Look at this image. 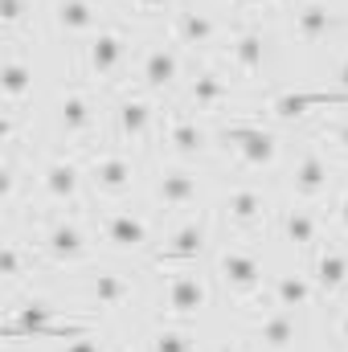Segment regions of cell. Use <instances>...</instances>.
Instances as JSON below:
<instances>
[{"label": "cell", "instance_id": "836d02e7", "mask_svg": "<svg viewBox=\"0 0 348 352\" xmlns=\"http://www.w3.org/2000/svg\"><path fill=\"white\" fill-rule=\"evenodd\" d=\"M62 352H102V340L90 332V336H78V340H66V349Z\"/></svg>", "mask_w": 348, "mask_h": 352}, {"label": "cell", "instance_id": "ffe728a7", "mask_svg": "<svg viewBox=\"0 0 348 352\" xmlns=\"http://www.w3.org/2000/svg\"><path fill=\"white\" fill-rule=\"evenodd\" d=\"M83 299H87V311H115L123 303L135 299V283L119 270H87L83 278Z\"/></svg>", "mask_w": 348, "mask_h": 352}, {"label": "cell", "instance_id": "f1b7e54d", "mask_svg": "<svg viewBox=\"0 0 348 352\" xmlns=\"http://www.w3.org/2000/svg\"><path fill=\"white\" fill-rule=\"evenodd\" d=\"M37 258H41L37 246H25L21 238H8V242H4V254H0V274H4V283L17 287L25 274H33V263H37Z\"/></svg>", "mask_w": 348, "mask_h": 352}, {"label": "cell", "instance_id": "d6986e66", "mask_svg": "<svg viewBox=\"0 0 348 352\" xmlns=\"http://www.w3.org/2000/svg\"><path fill=\"white\" fill-rule=\"evenodd\" d=\"M102 0H50V29L66 41H87L98 29Z\"/></svg>", "mask_w": 348, "mask_h": 352}, {"label": "cell", "instance_id": "4fadbf2b", "mask_svg": "<svg viewBox=\"0 0 348 352\" xmlns=\"http://www.w3.org/2000/svg\"><path fill=\"white\" fill-rule=\"evenodd\" d=\"M205 242H209V217H205V213H193V217H184L173 234L164 238V246H160L148 263L156 266V270H160V266H164V270H180V266H188V263L201 258Z\"/></svg>", "mask_w": 348, "mask_h": 352}, {"label": "cell", "instance_id": "30bf717a", "mask_svg": "<svg viewBox=\"0 0 348 352\" xmlns=\"http://www.w3.org/2000/svg\"><path fill=\"white\" fill-rule=\"evenodd\" d=\"M94 226H98L102 242H107L111 250H119V254L148 250V242H152L148 217L135 213V209H127V205H102V209L94 213Z\"/></svg>", "mask_w": 348, "mask_h": 352}, {"label": "cell", "instance_id": "ab89813d", "mask_svg": "<svg viewBox=\"0 0 348 352\" xmlns=\"http://www.w3.org/2000/svg\"><path fill=\"white\" fill-rule=\"evenodd\" d=\"M340 303H348V287H345V295H340Z\"/></svg>", "mask_w": 348, "mask_h": 352}, {"label": "cell", "instance_id": "4316f807", "mask_svg": "<svg viewBox=\"0 0 348 352\" xmlns=\"http://www.w3.org/2000/svg\"><path fill=\"white\" fill-rule=\"evenodd\" d=\"M230 98H234V90L226 82V74L213 70V66L193 70V78H188V87H184V107H197V111H217V107H226Z\"/></svg>", "mask_w": 348, "mask_h": 352}, {"label": "cell", "instance_id": "5bb4252c", "mask_svg": "<svg viewBox=\"0 0 348 352\" xmlns=\"http://www.w3.org/2000/svg\"><path fill=\"white\" fill-rule=\"evenodd\" d=\"M287 184H291L295 201H303V205H316L320 197H328V188H332V160H328V152L320 144H307L295 156Z\"/></svg>", "mask_w": 348, "mask_h": 352}, {"label": "cell", "instance_id": "8fae6325", "mask_svg": "<svg viewBox=\"0 0 348 352\" xmlns=\"http://www.w3.org/2000/svg\"><path fill=\"white\" fill-rule=\"evenodd\" d=\"M180 66H184V45L176 41L173 33L148 41L144 54H140V90H148V94L173 90L176 78H180Z\"/></svg>", "mask_w": 348, "mask_h": 352}, {"label": "cell", "instance_id": "7c38bea8", "mask_svg": "<svg viewBox=\"0 0 348 352\" xmlns=\"http://www.w3.org/2000/svg\"><path fill=\"white\" fill-rule=\"evenodd\" d=\"M221 221H226V230H230L234 238L259 234V230H266V221H270V197L262 192L259 184H238V188H230L226 201H221Z\"/></svg>", "mask_w": 348, "mask_h": 352}, {"label": "cell", "instance_id": "4dcf8cb0", "mask_svg": "<svg viewBox=\"0 0 348 352\" xmlns=\"http://www.w3.org/2000/svg\"><path fill=\"white\" fill-rule=\"evenodd\" d=\"M29 16H33V0H0V25H4V41L8 45L21 37Z\"/></svg>", "mask_w": 348, "mask_h": 352}, {"label": "cell", "instance_id": "83f0119b", "mask_svg": "<svg viewBox=\"0 0 348 352\" xmlns=\"http://www.w3.org/2000/svg\"><path fill=\"white\" fill-rule=\"evenodd\" d=\"M316 283L312 274H295V270H283L270 278V307H283V311H303L316 303Z\"/></svg>", "mask_w": 348, "mask_h": 352}, {"label": "cell", "instance_id": "e0dca14e", "mask_svg": "<svg viewBox=\"0 0 348 352\" xmlns=\"http://www.w3.org/2000/svg\"><path fill=\"white\" fill-rule=\"evenodd\" d=\"M41 192H45V201L50 205H78V197H83V180H87V164L78 160V156H50L45 164H41Z\"/></svg>", "mask_w": 348, "mask_h": 352}, {"label": "cell", "instance_id": "1f68e13d", "mask_svg": "<svg viewBox=\"0 0 348 352\" xmlns=\"http://www.w3.org/2000/svg\"><path fill=\"white\" fill-rule=\"evenodd\" d=\"M131 12H140V16H164V12H176L180 8V0H123Z\"/></svg>", "mask_w": 348, "mask_h": 352}, {"label": "cell", "instance_id": "cb8c5ba5", "mask_svg": "<svg viewBox=\"0 0 348 352\" xmlns=\"http://www.w3.org/2000/svg\"><path fill=\"white\" fill-rule=\"evenodd\" d=\"M0 98H4V111H25V102L33 98V62L8 45V58L0 66Z\"/></svg>", "mask_w": 348, "mask_h": 352}, {"label": "cell", "instance_id": "6da1fadb", "mask_svg": "<svg viewBox=\"0 0 348 352\" xmlns=\"http://www.w3.org/2000/svg\"><path fill=\"white\" fill-rule=\"evenodd\" d=\"M90 230L78 213H54L37 234V254L45 266H83L90 263Z\"/></svg>", "mask_w": 348, "mask_h": 352}, {"label": "cell", "instance_id": "ba28073f", "mask_svg": "<svg viewBox=\"0 0 348 352\" xmlns=\"http://www.w3.org/2000/svg\"><path fill=\"white\" fill-rule=\"evenodd\" d=\"M217 144L230 148L246 168H270L279 160V135L259 119H230L226 127H217Z\"/></svg>", "mask_w": 348, "mask_h": 352}, {"label": "cell", "instance_id": "e575fe53", "mask_svg": "<svg viewBox=\"0 0 348 352\" xmlns=\"http://www.w3.org/2000/svg\"><path fill=\"white\" fill-rule=\"evenodd\" d=\"M279 0H234V8L242 12V16H254V12H266V8H274Z\"/></svg>", "mask_w": 348, "mask_h": 352}, {"label": "cell", "instance_id": "277c9868", "mask_svg": "<svg viewBox=\"0 0 348 352\" xmlns=\"http://www.w3.org/2000/svg\"><path fill=\"white\" fill-rule=\"evenodd\" d=\"M217 278L226 287V295L234 303H254L262 291H266V274H262V258L254 246H242V242H230L221 254H217Z\"/></svg>", "mask_w": 348, "mask_h": 352}, {"label": "cell", "instance_id": "f35d334b", "mask_svg": "<svg viewBox=\"0 0 348 352\" xmlns=\"http://www.w3.org/2000/svg\"><path fill=\"white\" fill-rule=\"evenodd\" d=\"M336 336L348 344V303H340V316H336Z\"/></svg>", "mask_w": 348, "mask_h": 352}, {"label": "cell", "instance_id": "74e56055", "mask_svg": "<svg viewBox=\"0 0 348 352\" xmlns=\"http://www.w3.org/2000/svg\"><path fill=\"white\" fill-rule=\"evenodd\" d=\"M336 226H340V234H348V188L336 197Z\"/></svg>", "mask_w": 348, "mask_h": 352}, {"label": "cell", "instance_id": "d4e9b609", "mask_svg": "<svg viewBox=\"0 0 348 352\" xmlns=\"http://www.w3.org/2000/svg\"><path fill=\"white\" fill-rule=\"evenodd\" d=\"M279 230H283V238L295 250H316L320 246V234H324V217L316 213V205L295 201V205H287L279 213Z\"/></svg>", "mask_w": 348, "mask_h": 352}, {"label": "cell", "instance_id": "484cf974", "mask_svg": "<svg viewBox=\"0 0 348 352\" xmlns=\"http://www.w3.org/2000/svg\"><path fill=\"white\" fill-rule=\"evenodd\" d=\"M312 107H348V90H291V94L270 98L266 111H270L279 123H287V119L307 115Z\"/></svg>", "mask_w": 348, "mask_h": 352}, {"label": "cell", "instance_id": "603a6c76", "mask_svg": "<svg viewBox=\"0 0 348 352\" xmlns=\"http://www.w3.org/2000/svg\"><path fill=\"white\" fill-rule=\"evenodd\" d=\"M197 192H201V180H197V173L188 164H168L164 173L156 176V188H152V197H156V205L164 213L197 205Z\"/></svg>", "mask_w": 348, "mask_h": 352}, {"label": "cell", "instance_id": "52a82bcc", "mask_svg": "<svg viewBox=\"0 0 348 352\" xmlns=\"http://www.w3.org/2000/svg\"><path fill=\"white\" fill-rule=\"evenodd\" d=\"M209 303H213V287H209V278H205L201 270H188V266L168 270L164 291H160V316H164V320L188 324V320H197Z\"/></svg>", "mask_w": 348, "mask_h": 352}, {"label": "cell", "instance_id": "3957f363", "mask_svg": "<svg viewBox=\"0 0 348 352\" xmlns=\"http://www.w3.org/2000/svg\"><path fill=\"white\" fill-rule=\"evenodd\" d=\"M54 127L66 144H78L90 148L94 135H98V98L87 82H70V87L58 94V107H54Z\"/></svg>", "mask_w": 348, "mask_h": 352}, {"label": "cell", "instance_id": "8992f818", "mask_svg": "<svg viewBox=\"0 0 348 352\" xmlns=\"http://www.w3.org/2000/svg\"><path fill=\"white\" fill-rule=\"evenodd\" d=\"M87 184L94 197L119 201V197H127L135 188V160L123 148H115V144L87 148Z\"/></svg>", "mask_w": 348, "mask_h": 352}, {"label": "cell", "instance_id": "2e32d148", "mask_svg": "<svg viewBox=\"0 0 348 352\" xmlns=\"http://www.w3.org/2000/svg\"><path fill=\"white\" fill-rule=\"evenodd\" d=\"M345 25L348 16L336 12L328 0H299V4H291V37L303 41V45H320Z\"/></svg>", "mask_w": 348, "mask_h": 352}, {"label": "cell", "instance_id": "7a4b0ae2", "mask_svg": "<svg viewBox=\"0 0 348 352\" xmlns=\"http://www.w3.org/2000/svg\"><path fill=\"white\" fill-rule=\"evenodd\" d=\"M156 94L148 90H127L119 94V102L111 107V131L119 140V148H144L148 140H160V111L152 102Z\"/></svg>", "mask_w": 348, "mask_h": 352}, {"label": "cell", "instance_id": "9a60e30c", "mask_svg": "<svg viewBox=\"0 0 348 352\" xmlns=\"http://www.w3.org/2000/svg\"><path fill=\"white\" fill-rule=\"evenodd\" d=\"M173 37L184 45V50H201V54H209L213 45H221L226 37H230V25L226 21H217L213 12H205V8H188V4H180L173 12Z\"/></svg>", "mask_w": 348, "mask_h": 352}, {"label": "cell", "instance_id": "f546056e", "mask_svg": "<svg viewBox=\"0 0 348 352\" xmlns=\"http://www.w3.org/2000/svg\"><path fill=\"white\" fill-rule=\"evenodd\" d=\"M148 352H197V336H193L188 324L164 320V324L148 336Z\"/></svg>", "mask_w": 348, "mask_h": 352}, {"label": "cell", "instance_id": "8d00e7d4", "mask_svg": "<svg viewBox=\"0 0 348 352\" xmlns=\"http://www.w3.org/2000/svg\"><path fill=\"white\" fill-rule=\"evenodd\" d=\"M217 352H266V349H259V344L246 336V340H226V344H221Z\"/></svg>", "mask_w": 348, "mask_h": 352}, {"label": "cell", "instance_id": "d590c367", "mask_svg": "<svg viewBox=\"0 0 348 352\" xmlns=\"http://www.w3.org/2000/svg\"><path fill=\"white\" fill-rule=\"evenodd\" d=\"M332 78H336V90H348V50L336 58V66H332Z\"/></svg>", "mask_w": 348, "mask_h": 352}, {"label": "cell", "instance_id": "ac0fdd59", "mask_svg": "<svg viewBox=\"0 0 348 352\" xmlns=\"http://www.w3.org/2000/svg\"><path fill=\"white\" fill-rule=\"evenodd\" d=\"M160 144H168V152H173L176 160L188 164V160L205 156L209 135H205V127L188 115V107H173V111H164V119H160Z\"/></svg>", "mask_w": 348, "mask_h": 352}, {"label": "cell", "instance_id": "9c48e42d", "mask_svg": "<svg viewBox=\"0 0 348 352\" xmlns=\"http://www.w3.org/2000/svg\"><path fill=\"white\" fill-rule=\"evenodd\" d=\"M226 66L242 78V82H254L262 70H266V33L254 16H238L230 25V37H226Z\"/></svg>", "mask_w": 348, "mask_h": 352}, {"label": "cell", "instance_id": "7402d4cb", "mask_svg": "<svg viewBox=\"0 0 348 352\" xmlns=\"http://www.w3.org/2000/svg\"><path fill=\"white\" fill-rule=\"evenodd\" d=\"M312 283L324 299H340L348 287V246L340 242H320L312 250Z\"/></svg>", "mask_w": 348, "mask_h": 352}, {"label": "cell", "instance_id": "44dd1931", "mask_svg": "<svg viewBox=\"0 0 348 352\" xmlns=\"http://www.w3.org/2000/svg\"><path fill=\"white\" fill-rule=\"evenodd\" d=\"M246 336L266 352H291L295 340H299V320H295V311L262 307L259 316L250 320V332H246Z\"/></svg>", "mask_w": 348, "mask_h": 352}, {"label": "cell", "instance_id": "5b68a950", "mask_svg": "<svg viewBox=\"0 0 348 352\" xmlns=\"http://www.w3.org/2000/svg\"><path fill=\"white\" fill-rule=\"evenodd\" d=\"M131 50H135V41H131V29L127 25H119V21L115 25H98L87 41H83V70H87V78L98 82V78L123 74Z\"/></svg>", "mask_w": 348, "mask_h": 352}, {"label": "cell", "instance_id": "d6a6232c", "mask_svg": "<svg viewBox=\"0 0 348 352\" xmlns=\"http://www.w3.org/2000/svg\"><path fill=\"white\" fill-rule=\"evenodd\" d=\"M324 140H328L336 152H345L348 156V119H332V123H324Z\"/></svg>", "mask_w": 348, "mask_h": 352}]
</instances>
